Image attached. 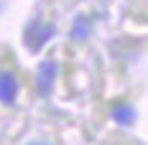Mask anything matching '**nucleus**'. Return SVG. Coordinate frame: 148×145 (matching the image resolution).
I'll list each match as a JSON object with an SVG mask.
<instances>
[{
    "label": "nucleus",
    "instance_id": "1",
    "mask_svg": "<svg viewBox=\"0 0 148 145\" xmlns=\"http://www.w3.org/2000/svg\"><path fill=\"white\" fill-rule=\"evenodd\" d=\"M54 36V26L51 23H41V20H33L28 28H26V38H23V44L28 51H41L46 44H49V38Z\"/></svg>",
    "mask_w": 148,
    "mask_h": 145
},
{
    "label": "nucleus",
    "instance_id": "2",
    "mask_svg": "<svg viewBox=\"0 0 148 145\" xmlns=\"http://www.w3.org/2000/svg\"><path fill=\"white\" fill-rule=\"evenodd\" d=\"M54 79H56V61H41L38 64V76H36V92L46 97L51 87H54Z\"/></svg>",
    "mask_w": 148,
    "mask_h": 145
},
{
    "label": "nucleus",
    "instance_id": "3",
    "mask_svg": "<svg viewBox=\"0 0 148 145\" xmlns=\"http://www.w3.org/2000/svg\"><path fill=\"white\" fill-rule=\"evenodd\" d=\"M18 97V82H15L13 74L0 71V102L3 104H15Z\"/></svg>",
    "mask_w": 148,
    "mask_h": 145
},
{
    "label": "nucleus",
    "instance_id": "4",
    "mask_svg": "<svg viewBox=\"0 0 148 145\" xmlns=\"http://www.w3.org/2000/svg\"><path fill=\"white\" fill-rule=\"evenodd\" d=\"M112 120L115 122H120V125H130L135 120V110L128 104V102H118V104H112Z\"/></svg>",
    "mask_w": 148,
    "mask_h": 145
},
{
    "label": "nucleus",
    "instance_id": "5",
    "mask_svg": "<svg viewBox=\"0 0 148 145\" xmlns=\"http://www.w3.org/2000/svg\"><path fill=\"white\" fill-rule=\"evenodd\" d=\"M89 28H92V23H89L87 15H77L72 23V31H69V36H72V41H84L89 36Z\"/></svg>",
    "mask_w": 148,
    "mask_h": 145
},
{
    "label": "nucleus",
    "instance_id": "6",
    "mask_svg": "<svg viewBox=\"0 0 148 145\" xmlns=\"http://www.w3.org/2000/svg\"><path fill=\"white\" fill-rule=\"evenodd\" d=\"M31 145H44V143H31Z\"/></svg>",
    "mask_w": 148,
    "mask_h": 145
}]
</instances>
